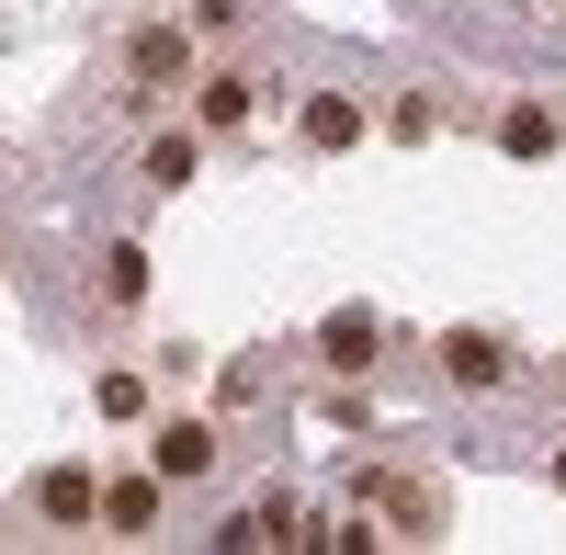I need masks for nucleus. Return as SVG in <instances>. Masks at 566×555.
I'll use <instances>...</instances> for the list:
<instances>
[{"instance_id": "6e6552de", "label": "nucleus", "mask_w": 566, "mask_h": 555, "mask_svg": "<svg viewBox=\"0 0 566 555\" xmlns=\"http://www.w3.org/2000/svg\"><path fill=\"white\" fill-rule=\"evenodd\" d=\"M45 522H91V477H45Z\"/></svg>"}, {"instance_id": "39448f33", "label": "nucleus", "mask_w": 566, "mask_h": 555, "mask_svg": "<svg viewBox=\"0 0 566 555\" xmlns=\"http://www.w3.org/2000/svg\"><path fill=\"white\" fill-rule=\"evenodd\" d=\"M317 352H328V363H374V317H328Z\"/></svg>"}, {"instance_id": "20e7f679", "label": "nucleus", "mask_w": 566, "mask_h": 555, "mask_svg": "<svg viewBox=\"0 0 566 555\" xmlns=\"http://www.w3.org/2000/svg\"><path fill=\"white\" fill-rule=\"evenodd\" d=\"M442 363H453L464 386H499V341H476V329H464V341H442Z\"/></svg>"}, {"instance_id": "0eeeda50", "label": "nucleus", "mask_w": 566, "mask_h": 555, "mask_svg": "<svg viewBox=\"0 0 566 555\" xmlns=\"http://www.w3.org/2000/svg\"><path fill=\"white\" fill-rule=\"evenodd\" d=\"M499 136H510V159H544V148H555V114H510Z\"/></svg>"}, {"instance_id": "f03ea898", "label": "nucleus", "mask_w": 566, "mask_h": 555, "mask_svg": "<svg viewBox=\"0 0 566 555\" xmlns=\"http://www.w3.org/2000/svg\"><path fill=\"white\" fill-rule=\"evenodd\" d=\"M205 465H216V431L205 420H170L159 431V477H205Z\"/></svg>"}, {"instance_id": "423d86ee", "label": "nucleus", "mask_w": 566, "mask_h": 555, "mask_svg": "<svg viewBox=\"0 0 566 555\" xmlns=\"http://www.w3.org/2000/svg\"><path fill=\"white\" fill-rule=\"evenodd\" d=\"M103 522H114V533H148V522H159V488H114Z\"/></svg>"}, {"instance_id": "1a4fd4ad", "label": "nucleus", "mask_w": 566, "mask_h": 555, "mask_svg": "<svg viewBox=\"0 0 566 555\" xmlns=\"http://www.w3.org/2000/svg\"><path fill=\"white\" fill-rule=\"evenodd\" d=\"M205 125H250V80H216L205 91Z\"/></svg>"}, {"instance_id": "f257e3e1", "label": "nucleus", "mask_w": 566, "mask_h": 555, "mask_svg": "<svg viewBox=\"0 0 566 555\" xmlns=\"http://www.w3.org/2000/svg\"><path fill=\"white\" fill-rule=\"evenodd\" d=\"M125 69H136V91H170L181 69H193V45H181L170 23H148V34H136V45H125Z\"/></svg>"}, {"instance_id": "7ed1b4c3", "label": "nucleus", "mask_w": 566, "mask_h": 555, "mask_svg": "<svg viewBox=\"0 0 566 555\" xmlns=\"http://www.w3.org/2000/svg\"><path fill=\"white\" fill-rule=\"evenodd\" d=\"M306 136H317V148H352V136H363V114L340 103V91H328V103H306Z\"/></svg>"}, {"instance_id": "9d476101", "label": "nucleus", "mask_w": 566, "mask_h": 555, "mask_svg": "<svg viewBox=\"0 0 566 555\" xmlns=\"http://www.w3.org/2000/svg\"><path fill=\"white\" fill-rule=\"evenodd\" d=\"M148 181H193V136H159V148H148Z\"/></svg>"}]
</instances>
